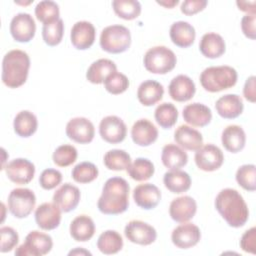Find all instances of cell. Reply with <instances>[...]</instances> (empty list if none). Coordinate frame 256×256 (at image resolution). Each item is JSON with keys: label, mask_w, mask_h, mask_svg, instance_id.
Here are the masks:
<instances>
[{"label": "cell", "mask_w": 256, "mask_h": 256, "mask_svg": "<svg viewBox=\"0 0 256 256\" xmlns=\"http://www.w3.org/2000/svg\"><path fill=\"white\" fill-rule=\"evenodd\" d=\"M129 184L124 178H109L104 183L102 194L97 202L99 211L106 215L125 212L129 206Z\"/></svg>", "instance_id": "obj_1"}, {"label": "cell", "mask_w": 256, "mask_h": 256, "mask_svg": "<svg viewBox=\"0 0 256 256\" xmlns=\"http://www.w3.org/2000/svg\"><path fill=\"white\" fill-rule=\"evenodd\" d=\"M215 208L227 224L234 228L245 225L249 210L242 195L235 189H222L215 199Z\"/></svg>", "instance_id": "obj_2"}, {"label": "cell", "mask_w": 256, "mask_h": 256, "mask_svg": "<svg viewBox=\"0 0 256 256\" xmlns=\"http://www.w3.org/2000/svg\"><path fill=\"white\" fill-rule=\"evenodd\" d=\"M30 58L22 50L14 49L5 54L2 61V82L9 88L22 86L28 77Z\"/></svg>", "instance_id": "obj_3"}, {"label": "cell", "mask_w": 256, "mask_h": 256, "mask_svg": "<svg viewBox=\"0 0 256 256\" xmlns=\"http://www.w3.org/2000/svg\"><path fill=\"white\" fill-rule=\"evenodd\" d=\"M237 78V71L231 66H211L201 72L200 83L206 91L215 93L233 87Z\"/></svg>", "instance_id": "obj_4"}, {"label": "cell", "mask_w": 256, "mask_h": 256, "mask_svg": "<svg viewBox=\"0 0 256 256\" xmlns=\"http://www.w3.org/2000/svg\"><path fill=\"white\" fill-rule=\"evenodd\" d=\"M131 44V34L123 25H110L105 27L100 35L101 48L112 54H118L128 50Z\"/></svg>", "instance_id": "obj_5"}, {"label": "cell", "mask_w": 256, "mask_h": 256, "mask_svg": "<svg viewBox=\"0 0 256 256\" xmlns=\"http://www.w3.org/2000/svg\"><path fill=\"white\" fill-rule=\"evenodd\" d=\"M176 62L174 52L165 46H154L148 49L143 59L146 70L154 74H166L172 71Z\"/></svg>", "instance_id": "obj_6"}, {"label": "cell", "mask_w": 256, "mask_h": 256, "mask_svg": "<svg viewBox=\"0 0 256 256\" xmlns=\"http://www.w3.org/2000/svg\"><path fill=\"white\" fill-rule=\"evenodd\" d=\"M52 247L53 241L50 235L34 230L27 234L25 242L16 249L15 255L42 256L48 254Z\"/></svg>", "instance_id": "obj_7"}, {"label": "cell", "mask_w": 256, "mask_h": 256, "mask_svg": "<svg viewBox=\"0 0 256 256\" xmlns=\"http://www.w3.org/2000/svg\"><path fill=\"white\" fill-rule=\"evenodd\" d=\"M36 196L28 188H15L8 196V208L11 214L16 218L27 217L34 209Z\"/></svg>", "instance_id": "obj_8"}, {"label": "cell", "mask_w": 256, "mask_h": 256, "mask_svg": "<svg viewBox=\"0 0 256 256\" xmlns=\"http://www.w3.org/2000/svg\"><path fill=\"white\" fill-rule=\"evenodd\" d=\"M195 163L197 167L206 172L219 169L224 162V155L221 149L213 144L202 145L195 153Z\"/></svg>", "instance_id": "obj_9"}, {"label": "cell", "mask_w": 256, "mask_h": 256, "mask_svg": "<svg viewBox=\"0 0 256 256\" xmlns=\"http://www.w3.org/2000/svg\"><path fill=\"white\" fill-rule=\"evenodd\" d=\"M124 234L130 242L143 246L152 244L157 238L155 228L141 220H132L128 222L125 226Z\"/></svg>", "instance_id": "obj_10"}, {"label": "cell", "mask_w": 256, "mask_h": 256, "mask_svg": "<svg viewBox=\"0 0 256 256\" xmlns=\"http://www.w3.org/2000/svg\"><path fill=\"white\" fill-rule=\"evenodd\" d=\"M101 138L111 144L122 142L127 134V127L124 121L115 115L104 117L99 124Z\"/></svg>", "instance_id": "obj_11"}, {"label": "cell", "mask_w": 256, "mask_h": 256, "mask_svg": "<svg viewBox=\"0 0 256 256\" xmlns=\"http://www.w3.org/2000/svg\"><path fill=\"white\" fill-rule=\"evenodd\" d=\"M36 32V24L29 13H18L10 22V33L17 42L27 43L33 39Z\"/></svg>", "instance_id": "obj_12"}, {"label": "cell", "mask_w": 256, "mask_h": 256, "mask_svg": "<svg viewBox=\"0 0 256 256\" xmlns=\"http://www.w3.org/2000/svg\"><path fill=\"white\" fill-rule=\"evenodd\" d=\"M66 135L76 143L88 144L94 138L95 128L89 119L85 117H75L67 123Z\"/></svg>", "instance_id": "obj_13"}, {"label": "cell", "mask_w": 256, "mask_h": 256, "mask_svg": "<svg viewBox=\"0 0 256 256\" xmlns=\"http://www.w3.org/2000/svg\"><path fill=\"white\" fill-rule=\"evenodd\" d=\"M5 172L9 180L16 184H28L34 177L35 166L25 158H16L5 166Z\"/></svg>", "instance_id": "obj_14"}, {"label": "cell", "mask_w": 256, "mask_h": 256, "mask_svg": "<svg viewBox=\"0 0 256 256\" xmlns=\"http://www.w3.org/2000/svg\"><path fill=\"white\" fill-rule=\"evenodd\" d=\"M201 232L198 226L193 223H185L177 226L171 234L173 244L180 249H188L198 244Z\"/></svg>", "instance_id": "obj_15"}, {"label": "cell", "mask_w": 256, "mask_h": 256, "mask_svg": "<svg viewBox=\"0 0 256 256\" xmlns=\"http://www.w3.org/2000/svg\"><path fill=\"white\" fill-rule=\"evenodd\" d=\"M95 27L88 21L76 22L70 33L71 43L78 50H86L90 48L95 41Z\"/></svg>", "instance_id": "obj_16"}, {"label": "cell", "mask_w": 256, "mask_h": 256, "mask_svg": "<svg viewBox=\"0 0 256 256\" xmlns=\"http://www.w3.org/2000/svg\"><path fill=\"white\" fill-rule=\"evenodd\" d=\"M197 211L196 201L187 195L172 200L169 206L170 217L178 223H184L192 219Z\"/></svg>", "instance_id": "obj_17"}, {"label": "cell", "mask_w": 256, "mask_h": 256, "mask_svg": "<svg viewBox=\"0 0 256 256\" xmlns=\"http://www.w3.org/2000/svg\"><path fill=\"white\" fill-rule=\"evenodd\" d=\"M80 190L71 183L62 184L53 195V203L56 204L62 212L67 213L74 210L80 201Z\"/></svg>", "instance_id": "obj_18"}, {"label": "cell", "mask_w": 256, "mask_h": 256, "mask_svg": "<svg viewBox=\"0 0 256 256\" xmlns=\"http://www.w3.org/2000/svg\"><path fill=\"white\" fill-rule=\"evenodd\" d=\"M61 209L54 203L45 202L35 210V221L43 230H53L61 222Z\"/></svg>", "instance_id": "obj_19"}, {"label": "cell", "mask_w": 256, "mask_h": 256, "mask_svg": "<svg viewBox=\"0 0 256 256\" xmlns=\"http://www.w3.org/2000/svg\"><path fill=\"white\" fill-rule=\"evenodd\" d=\"M133 199L140 208L150 210L159 204L161 200V192L154 184L144 183L134 188Z\"/></svg>", "instance_id": "obj_20"}, {"label": "cell", "mask_w": 256, "mask_h": 256, "mask_svg": "<svg viewBox=\"0 0 256 256\" xmlns=\"http://www.w3.org/2000/svg\"><path fill=\"white\" fill-rule=\"evenodd\" d=\"M168 92L173 100L177 102H185L194 96L196 92L195 83L187 75L180 74L171 80Z\"/></svg>", "instance_id": "obj_21"}, {"label": "cell", "mask_w": 256, "mask_h": 256, "mask_svg": "<svg viewBox=\"0 0 256 256\" xmlns=\"http://www.w3.org/2000/svg\"><path fill=\"white\" fill-rule=\"evenodd\" d=\"M131 137L135 144L146 147L157 140L158 130L148 119H139L131 128Z\"/></svg>", "instance_id": "obj_22"}, {"label": "cell", "mask_w": 256, "mask_h": 256, "mask_svg": "<svg viewBox=\"0 0 256 256\" xmlns=\"http://www.w3.org/2000/svg\"><path fill=\"white\" fill-rule=\"evenodd\" d=\"M215 109L219 116L224 119H234L243 112L244 105L241 97L237 94L221 96L215 103Z\"/></svg>", "instance_id": "obj_23"}, {"label": "cell", "mask_w": 256, "mask_h": 256, "mask_svg": "<svg viewBox=\"0 0 256 256\" xmlns=\"http://www.w3.org/2000/svg\"><path fill=\"white\" fill-rule=\"evenodd\" d=\"M183 119L190 125L195 127H204L211 122V109L202 103L188 104L183 108Z\"/></svg>", "instance_id": "obj_24"}, {"label": "cell", "mask_w": 256, "mask_h": 256, "mask_svg": "<svg viewBox=\"0 0 256 256\" xmlns=\"http://www.w3.org/2000/svg\"><path fill=\"white\" fill-rule=\"evenodd\" d=\"M174 140L180 147L190 151H197L203 145L202 134L188 125H180L175 130Z\"/></svg>", "instance_id": "obj_25"}, {"label": "cell", "mask_w": 256, "mask_h": 256, "mask_svg": "<svg viewBox=\"0 0 256 256\" xmlns=\"http://www.w3.org/2000/svg\"><path fill=\"white\" fill-rule=\"evenodd\" d=\"M172 42L180 48L190 47L195 40L196 32L194 27L186 21L174 22L169 30Z\"/></svg>", "instance_id": "obj_26"}, {"label": "cell", "mask_w": 256, "mask_h": 256, "mask_svg": "<svg viewBox=\"0 0 256 256\" xmlns=\"http://www.w3.org/2000/svg\"><path fill=\"white\" fill-rule=\"evenodd\" d=\"M221 142L227 151L238 153L245 147L246 134L241 126L229 125L222 131Z\"/></svg>", "instance_id": "obj_27"}, {"label": "cell", "mask_w": 256, "mask_h": 256, "mask_svg": "<svg viewBox=\"0 0 256 256\" xmlns=\"http://www.w3.org/2000/svg\"><path fill=\"white\" fill-rule=\"evenodd\" d=\"M199 50L203 56L215 59L225 53L226 45L221 35L217 33H206L202 36L199 43Z\"/></svg>", "instance_id": "obj_28"}, {"label": "cell", "mask_w": 256, "mask_h": 256, "mask_svg": "<svg viewBox=\"0 0 256 256\" xmlns=\"http://www.w3.org/2000/svg\"><path fill=\"white\" fill-rule=\"evenodd\" d=\"M164 94L163 86L155 80L142 82L137 90V98L144 106H152L159 102Z\"/></svg>", "instance_id": "obj_29"}, {"label": "cell", "mask_w": 256, "mask_h": 256, "mask_svg": "<svg viewBox=\"0 0 256 256\" xmlns=\"http://www.w3.org/2000/svg\"><path fill=\"white\" fill-rule=\"evenodd\" d=\"M71 237L79 242L90 240L95 233V224L88 215H79L74 218L70 224Z\"/></svg>", "instance_id": "obj_30"}, {"label": "cell", "mask_w": 256, "mask_h": 256, "mask_svg": "<svg viewBox=\"0 0 256 256\" xmlns=\"http://www.w3.org/2000/svg\"><path fill=\"white\" fill-rule=\"evenodd\" d=\"M161 160L166 168L177 170L187 164L188 155L180 146L169 143L162 149Z\"/></svg>", "instance_id": "obj_31"}, {"label": "cell", "mask_w": 256, "mask_h": 256, "mask_svg": "<svg viewBox=\"0 0 256 256\" xmlns=\"http://www.w3.org/2000/svg\"><path fill=\"white\" fill-rule=\"evenodd\" d=\"M117 71L116 64L110 59H98L94 61L86 72V78L93 84L104 83L105 79L113 72Z\"/></svg>", "instance_id": "obj_32"}, {"label": "cell", "mask_w": 256, "mask_h": 256, "mask_svg": "<svg viewBox=\"0 0 256 256\" xmlns=\"http://www.w3.org/2000/svg\"><path fill=\"white\" fill-rule=\"evenodd\" d=\"M163 183L170 192L180 194L190 189L191 178L185 171L179 169L170 170L164 174Z\"/></svg>", "instance_id": "obj_33"}, {"label": "cell", "mask_w": 256, "mask_h": 256, "mask_svg": "<svg viewBox=\"0 0 256 256\" xmlns=\"http://www.w3.org/2000/svg\"><path fill=\"white\" fill-rule=\"evenodd\" d=\"M13 127L15 133L23 138L32 136L38 127L37 117L28 110L20 111L14 118Z\"/></svg>", "instance_id": "obj_34"}, {"label": "cell", "mask_w": 256, "mask_h": 256, "mask_svg": "<svg viewBox=\"0 0 256 256\" xmlns=\"http://www.w3.org/2000/svg\"><path fill=\"white\" fill-rule=\"evenodd\" d=\"M122 236L115 230H106L98 237L97 248L103 254H116L122 249Z\"/></svg>", "instance_id": "obj_35"}, {"label": "cell", "mask_w": 256, "mask_h": 256, "mask_svg": "<svg viewBox=\"0 0 256 256\" xmlns=\"http://www.w3.org/2000/svg\"><path fill=\"white\" fill-rule=\"evenodd\" d=\"M126 171L133 180L146 181L153 176L155 168L149 159L139 157L129 165Z\"/></svg>", "instance_id": "obj_36"}, {"label": "cell", "mask_w": 256, "mask_h": 256, "mask_svg": "<svg viewBox=\"0 0 256 256\" xmlns=\"http://www.w3.org/2000/svg\"><path fill=\"white\" fill-rule=\"evenodd\" d=\"M154 117L160 127L163 129H170L177 122L178 110L172 103L164 102L157 106L154 112Z\"/></svg>", "instance_id": "obj_37"}, {"label": "cell", "mask_w": 256, "mask_h": 256, "mask_svg": "<svg viewBox=\"0 0 256 256\" xmlns=\"http://www.w3.org/2000/svg\"><path fill=\"white\" fill-rule=\"evenodd\" d=\"M103 162L109 170L122 171L126 170L131 164V157L124 150L112 149L105 153Z\"/></svg>", "instance_id": "obj_38"}, {"label": "cell", "mask_w": 256, "mask_h": 256, "mask_svg": "<svg viewBox=\"0 0 256 256\" xmlns=\"http://www.w3.org/2000/svg\"><path fill=\"white\" fill-rule=\"evenodd\" d=\"M112 7L118 17L133 20L141 13V4L137 0H113Z\"/></svg>", "instance_id": "obj_39"}, {"label": "cell", "mask_w": 256, "mask_h": 256, "mask_svg": "<svg viewBox=\"0 0 256 256\" xmlns=\"http://www.w3.org/2000/svg\"><path fill=\"white\" fill-rule=\"evenodd\" d=\"M64 34V23L61 18L43 24L42 27V37L44 42L48 46H56L58 45Z\"/></svg>", "instance_id": "obj_40"}, {"label": "cell", "mask_w": 256, "mask_h": 256, "mask_svg": "<svg viewBox=\"0 0 256 256\" xmlns=\"http://www.w3.org/2000/svg\"><path fill=\"white\" fill-rule=\"evenodd\" d=\"M98 173L99 171L95 164L88 161H84L77 164L72 169L71 176L75 182L86 184L94 181L98 177Z\"/></svg>", "instance_id": "obj_41"}, {"label": "cell", "mask_w": 256, "mask_h": 256, "mask_svg": "<svg viewBox=\"0 0 256 256\" xmlns=\"http://www.w3.org/2000/svg\"><path fill=\"white\" fill-rule=\"evenodd\" d=\"M60 11L56 2L50 0L40 1L35 7V16L43 24L59 19Z\"/></svg>", "instance_id": "obj_42"}, {"label": "cell", "mask_w": 256, "mask_h": 256, "mask_svg": "<svg viewBox=\"0 0 256 256\" xmlns=\"http://www.w3.org/2000/svg\"><path fill=\"white\" fill-rule=\"evenodd\" d=\"M237 183L247 191H255L256 189V167L254 164H244L240 166L236 172Z\"/></svg>", "instance_id": "obj_43"}, {"label": "cell", "mask_w": 256, "mask_h": 256, "mask_svg": "<svg viewBox=\"0 0 256 256\" xmlns=\"http://www.w3.org/2000/svg\"><path fill=\"white\" fill-rule=\"evenodd\" d=\"M78 156L77 149L73 145L64 144L55 149L52 155L54 164L59 167H67L73 164Z\"/></svg>", "instance_id": "obj_44"}, {"label": "cell", "mask_w": 256, "mask_h": 256, "mask_svg": "<svg viewBox=\"0 0 256 256\" xmlns=\"http://www.w3.org/2000/svg\"><path fill=\"white\" fill-rule=\"evenodd\" d=\"M104 87L109 93L113 95H118L128 89L129 80L125 74L115 71L105 79Z\"/></svg>", "instance_id": "obj_45"}, {"label": "cell", "mask_w": 256, "mask_h": 256, "mask_svg": "<svg viewBox=\"0 0 256 256\" xmlns=\"http://www.w3.org/2000/svg\"><path fill=\"white\" fill-rule=\"evenodd\" d=\"M62 181V174L59 170L48 168L42 171L39 177V184L45 190H51Z\"/></svg>", "instance_id": "obj_46"}, {"label": "cell", "mask_w": 256, "mask_h": 256, "mask_svg": "<svg viewBox=\"0 0 256 256\" xmlns=\"http://www.w3.org/2000/svg\"><path fill=\"white\" fill-rule=\"evenodd\" d=\"M0 235H1V247L0 251L2 253L11 251L19 241L18 233L9 226H3L0 229Z\"/></svg>", "instance_id": "obj_47"}, {"label": "cell", "mask_w": 256, "mask_h": 256, "mask_svg": "<svg viewBox=\"0 0 256 256\" xmlns=\"http://www.w3.org/2000/svg\"><path fill=\"white\" fill-rule=\"evenodd\" d=\"M240 247L243 251L255 254L256 248V228L252 227L245 231L240 239Z\"/></svg>", "instance_id": "obj_48"}, {"label": "cell", "mask_w": 256, "mask_h": 256, "mask_svg": "<svg viewBox=\"0 0 256 256\" xmlns=\"http://www.w3.org/2000/svg\"><path fill=\"white\" fill-rule=\"evenodd\" d=\"M207 4L206 0H185L182 2L180 10L185 15H194L204 10Z\"/></svg>", "instance_id": "obj_49"}, {"label": "cell", "mask_w": 256, "mask_h": 256, "mask_svg": "<svg viewBox=\"0 0 256 256\" xmlns=\"http://www.w3.org/2000/svg\"><path fill=\"white\" fill-rule=\"evenodd\" d=\"M255 21H256L255 14H246L241 19L242 32L247 38H249L251 40H255V38H256Z\"/></svg>", "instance_id": "obj_50"}, {"label": "cell", "mask_w": 256, "mask_h": 256, "mask_svg": "<svg viewBox=\"0 0 256 256\" xmlns=\"http://www.w3.org/2000/svg\"><path fill=\"white\" fill-rule=\"evenodd\" d=\"M255 76H250L246 79V82L244 84L243 88V95L246 100H248L251 103H254L256 100V94H255Z\"/></svg>", "instance_id": "obj_51"}, {"label": "cell", "mask_w": 256, "mask_h": 256, "mask_svg": "<svg viewBox=\"0 0 256 256\" xmlns=\"http://www.w3.org/2000/svg\"><path fill=\"white\" fill-rule=\"evenodd\" d=\"M238 9L246 12L247 14H255L256 12V2L255 1H236Z\"/></svg>", "instance_id": "obj_52"}, {"label": "cell", "mask_w": 256, "mask_h": 256, "mask_svg": "<svg viewBox=\"0 0 256 256\" xmlns=\"http://www.w3.org/2000/svg\"><path fill=\"white\" fill-rule=\"evenodd\" d=\"M159 5L161 6H164L166 8H173L175 5H177L179 3L178 0H170V1H167V0H164V1H156Z\"/></svg>", "instance_id": "obj_53"}, {"label": "cell", "mask_w": 256, "mask_h": 256, "mask_svg": "<svg viewBox=\"0 0 256 256\" xmlns=\"http://www.w3.org/2000/svg\"><path fill=\"white\" fill-rule=\"evenodd\" d=\"M78 254H82V255H91V253L87 250H84L83 248H76L75 250H72L69 252V255H78Z\"/></svg>", "instance_id": "obj_54"}, {"label": "cell", "mask_w": 256, "mask_h": 256, "mask_svg": "<svg viewBox=\"0 0 256 256\" xmlns=\"http://www.w3.org/2000/svg\"><path fill=\"white\" fill-rule=\"evenodd\" d=\"M32 2H33V0H30L29 2H18V1H15V3H17V4H22V5H28V4L32 3Z\"/></svg>", "instance_id": "obj_55"}]
</instances>
